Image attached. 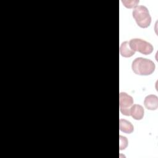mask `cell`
Listing matches in <instances>:
<instances>
[{
	"instance_id": "52a82bcc",
	"label": "cell",
	"mask_w": 158,
	"mask_h": 158,
	"mask_svg": "<svg viewBox=\"0 0 158 158\" xmlns=\"http://www.w3.org/2000/svg\"><path fill=\"white\" fill-rule=\"evenodd\" d=\"M134 51L130 46L129 41H124L120 46V54L122 56L125 57H130L135 54Z\"/></svg>"
},
{
	"instance_id": "8992f818",
	"label": "cell",
	"mask_w": 158,
	"mask_h": 158,
	"mask_svg": "<svg viewBox=\"0 0 158 158\" xmlns=\"http://www.w3.org/2000/svg\"><path fill=\"white\" fill-rule=\"evenodd\" d=\"M144 109L139 104H133L130 109V115L135 120H141L144 116Z\"/></svg>"
},
{
	"instance_id": "7a4b0ae2",
	"label": "cell",
	"mask_w": 158,
	"mask_h": 158,
	"mask_svg": "<svg viewBox=\"0 0 158 158\" xmlns=\"http://www.w3.org/2000/svg\"><path fill=\"white\" fill-rule=\"evenodd\" d=\"M132 15L137 25L141 28H147L151 22V17L148 8L144 6H136L133 10Z\"/></svg>"
},
{
	"instance_id": "ba28073f",
	"label": "cell",
	"mask_w": 158,
	"mask_h": 158,
	"mask_svg": "<svg viewBox=\"0 0 158 158\" xmlns=\"http://www.w3.org/2000/svg\"><path fill=\"white\" fill-rule=\"evenodd\" d=\"M120 130L125 133H131L133 131V126L130 122L125 119H120L119 120Z\"/></svg>"
},
{
	"instance_id": "5b68a950",
	"label": "cell",
	"mask_w": 158,
	"mask_h": 158,
	"mask_svg": "<svg viewBox=\"0 0 158 158\" xmlns=\"http://www.w3.org/2000/svg\"><path fill=\"white\" fill-rule=\"evenodd\" d=\"M145 107L149 110H156L158 107V98L155 94L147 96L144 101Z\"/></svg>"
},
{
	"instance_id": "277c9868",
	"label": "cell",
	"mask_w": 158,
	"mask_h": 158,
	"mask_svg": "<svg viewBox=\"0 0 158 158\" xmlns=\"http://www.w3.org/2000/svg\"><path fill=\"white\" fill-rule=\"evenodd\" d=\"M133 105V98L125 92H121L119 94V107L122 114L130 115V109Z\"/></svg>"
},
{
	"instance_id": "9c48e42d",
	"label": "cell",
	"mask_w": 158,
	"mask_h": 158,
	"mask_svg": "<svg viewBox=\"0 0 158 158\" xmlns=\"http://www.w3.org/2000/svg\"><path fill=\"white\" fill-rule=\"evenodd\" d=\"M139 1H123L122 2L124 4V6L128 8H131L133 7L136 6V4L139 3Z\"/></svg>"
},
{
	"instance_id": "3957f363",
	"label": "cell",
	"mask_w": 158,
	"mask_h": 158,
	"mask_svg": "<svg viewBox=\"0 0 158 158\" xmlns=\"http://www.w3.org/2000/svg\"><path fill=\"white\" fill-rule=\"evenodd\" d=\"M129 44L134 51H138L143 54H149L153 51L152 45L142 39L133 38L129 41Z\"/></svg>"
},
{
	"instance_id": "30bf717a",
	"label": "cell",
	"mask_w": 158,
	"mask_h": 158,
	"mask_svg": "<svg viewBox=\"0 0 158 158\" xmlns=\"http://www.w3.org/2000/svg\"><path fill=\"white\" fill-rule=\"evenodd\" d=\"M127 144L128 141L127 138L120 135V149L122 150L125 149V148L127 146Z\"/></svg>"
},
{
	"instance_id": "6da1fadb",
	"label": "cell",
	"mask_w": 158,
	"mask_h": 158,
	"mask_svg": "<svg viewBox=\"0 0 158 158\" xmlns=\"http://www.w3.org/2000/svg\"><path fill=\"white\" fill-rule=\"evenodd\" d=\"M155 64L150 59L137 57L132 62L131 68L135 73L139 75H149L155 70Z\"/></svg>"
}]
</instances>
